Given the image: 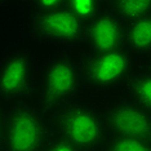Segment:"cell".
<instances>
[{"label":"cell","mask_w":151,"mask_h":151,"mask_svg":"<svg viewBox=\"0 0 151 151\" xmlns=\"http://www.w3.org/2000/svg\"><path fill=\"white\" fill-rule=\"evenodd\" d=\"M83 85L80 60L57 50L42 63L36 92L37 107L53 119L58 111L76 101Z\"/></svg>","instance_id":"6da1fadb"},{"label":"cell","mask_w":151,"mask_h":151,"mask_svg":"<svg viewBox=\"0 0 151 151\" xmlns=\"http://www.w3.org/2000/svg\"><path fill=\"white\" fill-rule=\"evenodd\" d=\"M53 122L30 102L8 105L4 109L3 151H43L54 136Z\"/></svg>","instance_id":"7a4b0ae2"},{"label":"cell","mask_w":151,"mask_h":151,"mask_svg":"<svg viewBox=\"0 0 151 151\" xmlns=\"http://www.w3.org/2000/svg\"><path fill=\"white\" fill-rule=\"evenodd\" d=\"M54 132L79 151H104L109 130L104 112L94 106L74 101L52 119Z\"/></svg>","instance_id":"3957f363"},{"label":"cell","mask_w":151,"mask_h":151,"mask_svg":"<svg viewBox=\"0 0 151 151\" xmlns=\"http://www.w3.org/2000/svg\"><path fill=\"white\" fill-rule=\"evenodd\" d=\"M42 62L34 50L14 48L0 58V101L30 102L37 92Z\"/></svg>","instance_id":"277c9868"},{"label":"cell","mask_w":151,"mask_h":151,"mask_svg":"<svg viewBox=\"0 0 151 151\" xmlns=\"http://www.w3.org/2000/svg\"><path fill=\"white\" fill-rule=\"evenodd\" d=\"M83 84L93 89L116 88L136 71V57L127 48L110 52H88L80 58Z\"/></svg>","instance_id":"5b68a950"},{"label":"cell","mask_w":151,"mask_h":151,"mask_svg":"<svg viewBox=\"0 0 151 151\" xmlns=\"http://www.w3.org/2000/svg\"><path fill=\"white\" fill-rule=\"evenodd\" d=\"M26 29L36 43L50 47H74L84 42L85 25L66 6L52 11L30 12Z\"/></svg>","instance_id":"8992f818"},{"label":"cell","mask_w":151,"mask_h":151,"mask_svg":"<svg viewBox=\"0 0 151 151\" xmlns=\"http://www.w3.org/2000/svg\"><path fill=\"white\" fill-rule=\"evenodd\" d=\"M109 136L151 138V114L124 97L110 105L104 112Z\"/></svg>","instance_id":"52a82bcc"},{"label":"cell","mask_w":151,"mask_h":151,"mask_svg":"<svg viewBox=\"0 0 151 151\" xmlns=\"http://www.w3.org/2000/svg\"><path fill=\"white\" fill-rule=\"evenodd\" d=\"M107 5V3H106ZM125 25L106 9L85 25L84 44L89 52H110L125 48Z\"/></svg>","instance_id":"ba28073f"},{"label":"cell","mask_w":151,"mask_h":151,"mask_svg":"<svg viewBox=\"0 0 151 151\" xmlns=\"http://www.w3.org/2000/svg\"><path fill=\"white\" fill-rule=\"evenodd\" d=\"M125 48L134 57H151V14L127 25Z\"/></svg>","instance_id":"9c48e42d"},{"label":"cell","mask_w":151,"mask_h":151,"mask_svg":"<svg viewBox=\"0 0 151 151\" xmlns=\"http://www.w3.org/2000/svg\"><path fill=\"white\" fill-rule=\"evenodd\" d=\"M125 97L151 114V70L134 71L124 83Z\"/></svg>","instance_id":"30bf717a"},{"label":"cell","mask_w":151,"mask_h":151,"mask_svg":"<svg viewBox=\"0 0 151 151\" xmlns=\"http://www.w3.org/2000/svg\"><path fill=\"white\" fill-rule=\"evenodd\" d=\"M106 3L109 11L114 13L125 26L151 14V0H141V1L114 0Z\"/></svg>","instance_id":"8fae6325"},{"label":"cell","mask_w":151,"mask_h":151,"mask_svg":"<svg viewBox=\"0 0 151 151\" xmlns=\"http://www.w3.org/2000/svg\"><path fill=\"white\" fill-rule=\"evenodd\" d=\"M65 6L84 25L94 19L106 9V1L101 0H65Z\"/></svg>","instance_id":"7c38bea8"},{"label":"cell","mask_w":151,"mask_h":151,"mask_svg":"<svg viewBox=\"0 0 151 151\" xmlns=\"http://www.w3.org/2000/svg\"><path fill=\"white\" fill-rule=\"evenodd\" d=\"M104 151H151V138L109 136Z\"/></svg>","instance_id":"4fadbf2b"},{"label":"cell","mask_w":151,"mask_h":151,"mask_svg":"<svg viewBox=\"0 0 151 151\" xmlns=\"http://www.w3.org/2000/svg\"><path fill=\"white\" fill-rule=\"evenodd\" d=\"M43 151H79L73 143H70L68 141L62 138L61 136H58L54 133L52 139L48 142L45 149Z\"/></svg>","instance_id":"5bb4252c"},{"label":"cell","mask_w":151,"mask_h":151,"mask_svg":"<svg viewBox=\"0 0 151 151\" xmlns=\"http://www.w3.org/2000/svg\"><path fill=\"white\" fill-rule=\"evenodd\" d=\"M27 4H30V12H43L61 8L65 5V0H35Z\"/></svg>","instance_id":"9a60e30c"},{"label":"cell","mask_w":151,"mask_h":151,"mask_svg":"<svg viewBox=\"0 0 151 151\" xmlns=\"http://www.w3.org/2000/svg\"><path fill=\"white\" fill-rule=\"evenodd\" d=\"M3 122H4V109L0 106V142H1V134H3Z\"/></svg>","instance_id":"2e32d148"},{"label":"cell","mask_w":151,"mask_h":151,"mask_svg":"<svg viewBox=\"0 0 151 151\" xmlns=\"http://www.w3.org/2000/svg\"><path fill=\"white\" fill-rule=\"evenodd\" d=\"M146 68H150L151 70V57H149V62H147V67Z\"/></svg>","instance_id":"e0dca14e"}]
</instances>
